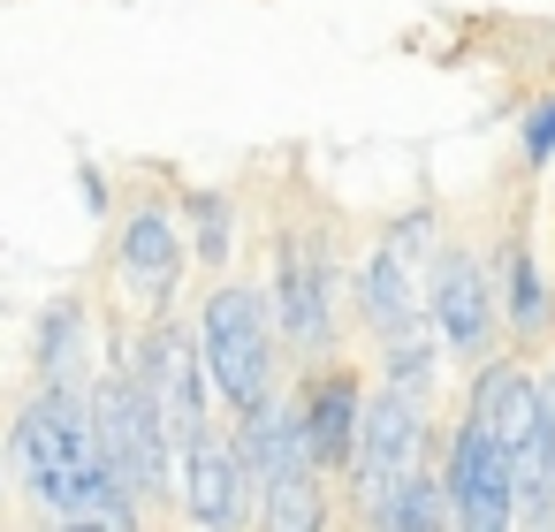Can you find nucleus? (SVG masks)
I'll use <instances>...</instances> for the list:
<instances>
[{
    "label": "nucleus",
    "mask_w": 555,
    "mask_h": 532,
    "mask_svg": "<svg viewBox=\"0 0 555 532\" xmlns=\"http://www.w3.org/2000/svg\"><path fill=\"white\" fill-rule=\"evenodd\" d=\"M267 289L282 312V342L297 365H335L343 335L358 327V274L343 267V221L305 191L267 229Z\"/></svg>",
    "instance_id": "nucleus-1"
},
{
    "label": "nucleus",
    "mask_w": 555,
    "mask_h": 532,
    "mask_svg": "<svg viewBox=\"0 0 555 532\" xmlns=\"http://www.w3.org/2000/svg\"><path fill=\"white\" fill-rule=\"evenodd\" d=\"M198 342H206V365H214V388H221V411H251L267 395H282V312H274V289L267 282H236L221 274L198 304Z\"/></svg>",
    "instance_id": "nucleus-2"
},
{
    "label": "nucleus",
    "mask_w": 555,
    "mask_h": 532,
    "mask_svg": "<svg viewBox=\"0 0 555 532\" xmlns=\"http://www.w3.org/2000/svg\"><path fill=\"white\" fill-rule=\"evenodd\" d=\"M434 259H441V206H403L373 229L358 259V335H373V350L426 327Z\"/></svg>",
    "instance_id": "nucleus-3"
},
{
    "label": "nucleus",
    "mask_w": 555,
    "mask_h": 532,
    "mask_svg": "<svg viewBox=\"0 0 555 532\" xmlns=\"http://www.w3.org/2000/svg\"><path fill=\"white\" fill-rule=\"evenodd\" d=\"M183 267H198L191 259V229H183V198L153 191V183H122V206L107 221V274L145 312H168L176 289H183Z\"/></svg>",
    "instance_id": "nucleus-4"
},
{
    "label": "nucleus",
    "mask_w": 555,
    "mask_h": 532,
    "mask_svg": "<svg viewBox=\"0 0 555 532\" xmlns=\"http://www.w3.org/2000/svg\"><path fill=\"white\" fill-rule=\"evenodd\" d=\"M426 320L441 327V342H449V358L456 365H487V358H502L494 342L509 335L502 327V282H494V236L479 244V236H441V259H434V297H426Z\"/></svg>",
    "instance_id": "nucleus-5"
},
{
    "label": "nucleus",
    "mask_w": 555,
    "mask_h": 532,
    "mask_svg": "<svg viewBox=\"0 0 555 532\" xmlns=\"http://www.w3.org/2000/svg\"><path fill=\"white\" fill-rule=\"evenodd\" d=\"M183 517L198 532H244L259 524V486L236 456V426L214 411L198 426H183Z\"/></svg>",
    "instance_id": "nucleus-6"
},
{
    "label": "nucleus",
    "mask_w": 555,
    "mask_h": 532,
    "mask_svg": "<svg viewBox=\"0 0 555 532\" xmlns=\"http://www.w3.org/2000/svg\"><path fill=\"white\" fill-rule=\"evenodd\" d=\"M418 456H426V403L403 395V388H373L365 395V426H358V456L343 471L350 509H365L373 494H388L396 479H411Z\"/></svg>",
    "instance_id": "nucleus-7"
},
{
    "label": "nucleus",
    "mask_w": 555,
    "mask_h": 532,
    "mask_svg": "<svg viewBox=\"0 0 555 532\" xmlns=\"http://www.w3.org/2000/svg\"><path fill=\"white\" fill-rule=\"evenodd\" d=\"M494 282H502V327L517 350H540L555 335V282L540 274V244H532V198L517 191L502 236H494Z\"/></svg>",
    "instance_id": "nucleus-8"
},
{
    "label": "nucleus",
    "mask_w": 555,
    "mask_h": 532,
    "mask_svg": "<svg viewBox=\"0 0 555 532\" xmlns=\"http://www.w3.org/2000/svg\"><path fill=\"white\" fill-rule=\"evenodd\" d=\"M297 418H305V449H312V464L335 479V471H350V456H358V426H365V388H358V373L335 358V365H312L297 388Z\"/></svg>",
    "instance_id": "nucleus-9"
},
{
    "label": "nucleus",
    "mask_w": 555,
    "mask_h": 532,
    "mask_svg": "<svg viewBox=\"0 0 555 532\" xmlns=\"http://www.w3.org/2000/svg\"><path fill=\"white\" fill-rule=\"evenodd\" d=\"M509 456H525L532 441H540V426H547V403H540V373L525 365V358H487L479 373H472V403H464Z\"/></svg>",
    "instance_id": "nucleus-10"
},
{
    "label": "nucleus",
    "mask_w": 555,
    "mask_h": 532,
    "mask_svg": "<svg viewBox=\"0 0 555 532\" xmlns=\"http://www.w3.org/2000/svg\"><path fill=\"white\" fill-rule=\"evenodd\" d=\"M229 426H236V456H244V471H251L259 494H267L282 471L312 464V449H305V418H297V395H267V403L236 411Z\"/></svg>",
    "instance_id": "nucleus-11"
},
{
    "label": "nucleus",
    "mask_w": 555,
    "mask_h": 532,
    "mask_svg": "<svg viewBox=\"0 0 555 532\" xmlns=\"http://www.w3.org/2000/svg\"><path fill=\"white\" fill-rule=\"evenodd\" d=\"M31 380L92 388V304L85 297H54L31 320Z\"/></svg>",
    "instance_id": "nucleus-12"
},
{
    "label": "nucleus",
    "mask_w": 555,
    "mask_h": 532,
    "mask_svg": "<svg viewBox=\"0 0 555 532\" xmlns=\"http://www.w3.org/2000/svg\"><path fill=\"white\" fill-rule=\"evenodd\" d=\"M358 532H456V509H449V479L441 471H411L396 479L388 494H373L358 509Z\"/></svg>",
    "instance_id": "nucleus-13"
},
{
    "label": "nucleus",
    "mask_w": 555,
    "mask_h": 532,
    "mask_svg": "<svg viewBox=\"0 0 555 532\" xmlns=\"http://www.w3.org/2000/svg\"><path fill=\"white\" fill-rule=\"evenodd\" d=\"M183 198V229H191V259L221 282L229 259H236V236H244V198L221 191V183H198V191H176Z\"/></svg>",
    "instance_id": "nucleus-14"
},
{
    "label": "nucleus",
    "mask_w": 555,
    "mask_h": 532,
    "mask_svg": "<svg viewBox=\"0 0 555 532\" xmlns=\"http://www.w3.org/2000/svg\"><path fill=\"white\" fill-rule=\"evenodd\" d=\"M327 517H335L327 471H320V464H297V471H282V479L259 494V524H251V532H327Z\"/></svg>",
    "instance_id": "nucleus-15"
},
{
    "label": "nucleus",
    "mask_w": 555,
    "mask_h": 532,
    "mask_svg": "<svg viewBox=\"0 0 555 532\" xmlns=\"http://www.w3.org/2000/svg\"><path fill=\"white\" fill-rule=\"evenodd\" d=\"M441 358H449V342H441V327L426 320V327H411V335H396V342H380V388H403V395H418V403H434V380H441Z\"/></svg>",
    "instance_id": "nucleus-16"
},
{
    "label": "nucleus",
    "mask_w": 555,
    "mask_h": 532,
    "mask_svg": "<svg viewBox=\"0 0 555 532\" xmlns=\"http://www.w3.org/2000/svg\"><path fill=\"white\" fill-rule=\"evenodd\" d=\"M547 160H555V92H540V100L517 115V168L540 176Z\"/></svg>",
    "instance_id": "nucleus-17"
},
{
    "label": "nucleus",
    "mask_w": 555,
    "mask_h": 532,
    "mask_svg": "<svg viewBox=\"0 0 555 532\" xmlns=\"http://www.w3.org/2000/svg\"><path fill=\"white\" fill-rule=\"evenodd\" d=\"M532 532H555V524H532Z\"/></svg>",
    "instance_id": "nucleus-18"
}]
</instances>
